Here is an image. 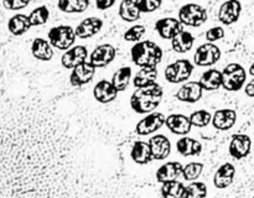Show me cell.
I'll return each instance as SVG.
<instances>
[{
	"label": "cell",
	"instance_id": "1",
	"mask_svg": "<svg viewBox=\"0 0 254 198\" xmlns=\"http://www.w3.org/2000/svg\"><path fill=\"white\" fill-rule=\"evenodd\" d=\"M0 148V198H119L117 181L89 176L68 153H39L26 139Z\"/></svg>",
	"mask_w": 254,
	"mask_h": 198
},
{
	"label": "cell",
	"instance_id": "2",
	"mask_svg": "<svg viewBox=\"0 0 254 198\" xmlns=\"http://www.w3.org/2000/svg\"><path fill=\"white\" fill-rule=\"evenodd\" d=\"M163 94V88L158 83L136 89L130 97L131 109L139 114H150L161 103Z\"/></svg>",
	"mask_w": 254,
	"mask_h": 198
},
{
	"label": "cell",
	"instance_id": "3",
	"mask_svg": "<svg viewBox=\"0 0 254 198\" xmlns=\"http://www.w3.org/2000/svg\"><path fill=\"white\" fill-rule=\"evenodd\" d=\"M131 61L136 66L156 67L163 59V50L153 41H139L131 47Z\"/></svg>",
	"mask_w": 254,
	"mask_h": 198
},
{
	"label": "cell",
	"instance_id": "4",
	"mask_svg": "<svg viewBox=\"0 0 254 198\" xmlns=\"http://www.w3.org/2000/svg\"><path fill=\"white\" fill-rule=\"evenodd\" d=\"M222 87L226 91L237 92L243 88L247 79V72L240 63H230L222 72Z\"/></svg>",
	"mask_w": 254,
	"mask_h": 198
},
{
	"label": "cell",
	"instance_id": "5",
	"mask_svg": "<svg viewBox=\"0 0 254 198\" xmlns=\"http://www.w3.org/2000/svg\"><path fill=\"white\" fill-rule=\"evenodd\" d=\"M47 37H49L50 45L61 51L69 50L76 41L74 29L68 25H60L57 27H52L49 31Z\"/></svg>",
	"mask_w": 254,
	"mask_h": 198
},
{
	"label": "cell",
	"instance_id": "6",
	"mask_svg": "<svg viewBox=\"0 0 254 198\" xmlns=\"http://www.w3.org/2000/svg\"><path fill=\"white\" fill-rule=\"evenodd\" d=\"M179 21L186 26L198 27L207 21V11L197 4H186L179 10Z\"/></svg>",
	"mask_w": 254,
	"mask_h": 198
},
{
	"label": "cell",
	"instance_id": "7",
	"mask_svg": "<svg viewBox=\"0 0 254 198\" xmlns=\"http://www.w3.org/2000/svg\"><path fill=\"white\" fill-rule=\"evenodd\" d=\"M192 71L193 64L189 59H178L165 68V78L170 83H183L190 78Z\"/></svg>",
	"mask_w": 254,
	"mask_h": 198
},
{
	"label": "cell",
	"instance_id": "8",
	"mask_svg": "<svg viewBox=\"0 0 254 198\" xmlns=\"http://www.w3.org/2000/svg\"><path fill=\"white\" fill-rule=\"evenodd\" d=\"M221 58L220 47L213 44H203L196 50L193 61L197 66L208 67L215 64Z\"/></svg>",
	"mask_w": 254,
	"mask_h": 198
},
{
	"label": "cell",
	"instance_id": "9",
	"mask_svg": "<svg viewBox=\"0 0 254 198\" xmlns=\"http://www.w3.org/2000/svg\"><path fill=\"white\" fill-rule=\"evenodd\" d=\"M165 115L163 113H158V111L148 114L145 118H143L136 124L135 133L138 135H150V134H154L165 124Z\"/></svg>",
	"mask_w": 254,
	"mask_h": 198
},
{
	"label": "cell",
	"instance_id": "10",
	"mask_svg": "<svg viewBox=\"0 0 254 198\" xmlns=\"http://www.w3.org/2000/svg\"><path fill=\"white\" fill-rule=\"evenodd\" d=\"M252 150V139L246 134H235L230 143V155L236 160H242L247 157Z\"/></svg>",
	"mask_w": 254,
	"mask_h": 198
},
{
	"label": "cell",
	"instance_id": "11",
	"mask_svg": "<svg viewBox=\"0 0 254 198\" xmlns=\"http://www.w3.org/2000/svg\"><path fill=\"white\" fill-rule=\"evenodd\" d=\"M117 50L114 46L109 44L101 45V46L96 47L94 51L92 52L89 56V63L94 67V68H102L106 67L116 58Z\"/></svg>",
	"mask_w": 254,
	"mask_h": 198
},
{
	"label": "cell",
	"instance_id": "12",
	"mask_svg": "<svg viewBox=\"0 0 254 198\" xmlns=\"http://www.w3.org/2000/svg\"><path fill=\"white\" fill-rule=\"evenodd\" d=\"M242 12V4L237 0H228L220 6L218 20L223 25H232L238 21Z\"/></svg>",
	"mask_w": 254,
	"mask_h": 198
},
{
	"label": "cell",
	"instance_id": "13",
	"mask_svg": "<svg viewBox=\"0 0 254 198\" xmlns=\"http://www.w3.org/2000/svg\"><path fill=\"white\" fill-rule=\"evenodd\" d=\"M155 30L159 36L165 40H173L176 35L184 31L181 22L175 17H165V19L158 20L155 24Z\"/></svg>",
	"mask_w": 254,
	"mask_h": 198
},
{
	"label": "cell",
	"instance_id": "14",
	"mask_svg": "<svg viewBox=\"0 0 254 198\" xmlns=\"http://www.w3.org/2000/svg\"><path fill=\"white\" fill-rule=\"evenodd\" d=\"M88 58V51L84 46H73L69 50L64 51V53L62 54V66L64 68H76L79 64L87 62Z\"/></svg>",
	"mask_w": 254,
	"mask_h": 198
},
{
	"label": "cell",
	"instance_id": "15",
	"mask_svg": "<svg viewBox=\"0 0 254 198\" xmlns=\"http://www.w3.org/2000/svg\"><path fill=\"white\" fill-rule=\"evenodd\" d=\"M183 168L184 166L180 162H178V161H170V162L164 163L156 171V181L159 183L178 181V178L183 176Z\"/></svg>",
	"mask_w": 254,
	"mask_h": 198
},
{
	"label": "cell",
	"instance_id": "16",
	"mask_svg": "<svg viewBox=\"0 0 254 198\" xmlns=\"http://www.w3.org/2000/svg\"><path fill=\"white\" fill-rule=\"evenodd\" d=\"M94 73H96V68L89 62H84V63L79 64L78 67L72 69L69 82L73 87H82L93 79Z\"/></svg>",
	"mask_w": 254,
	"mask_h": 198
},
{
	"label": "cell",
	"instance_id": "17",
	"mask_svg": "<svg viewBox=\"0 0 254 198\" xmlns=\"http://www.w3.org/2000/svg\"><path fill=\"white\" fill-rule=\"evenodd\" d=\"M149 148H150L153 160H164L171 152V143L166 136L154 135L149 139Z\"/></svg>",
	"mask_w": 254,
	"mask_h": 198
},
{
	"label": "cell",
	"instance_id": "18",
	"mask_svg": "<svg viewBox=\"0 0 254 198\" xmlns=\"http://www.w3.org/2000/svg\"><path fill=\"white\" fill-rule=\"evenodd\" d=\"M236 167L231 162H226L221 165L213 176V185L218 190H225L230 187L235 181Z\"/></svg>",
	"mask_w": 254,
	"mask_h": 198
},
{
	"label": "cell",
	"instance_id": "19",
	"mask_svg": "<svg viewBox=\"0 0 254 198\" xmlns=\"http://www.w3.org/2000/svg\"><path fill=\"white\" fill-rule=\"evenodd\" d=\"M212 125L217 130L226 131L233 128L237 121V113L233 109H218L212 116Z\"/></svg>",
	"mask_w": 254,
	"mask_h": 198
},
{
	"label": "cell",
	"instance_id": "20",
	"mask_svg": "<svg viewBox=\"0 0 254 198\" xmlns=\"http://www.w3.org/2000/svg\"><path fill=\"white\" fill-rule=\"evenodd\" d=\"M103 26V21L99 17H87L74 29V34L78 39H91L98 34Z\"/></svg>",
	"mask_w": 254,
	"mask_h": 198
},
{
	"label": "cell",
	"instance_id": "21",
	"mask_svg": "<svg viewBox=\"0 0 254 198\" xmlns=\"http://www.w3.org/2000/svg\"><path fill=\"white\" fill-rule=\"evenodd\" d=\"M203 89L198 82H188L183 84L176 93V98L185 103H196L202 98Z\"/></svg>",
	"mask_w": 254,
	"mask_h": 198
},
{
	"label": "cell",
	"instance_id": "22",
	"mask_svg": "<svg viewBox=\"0 0 254 198\" xmlns=\"http://www.w3.org/2000/svg\"><path fill=\"white\" fill-rule=\"evenodd\" d=\"M93 96L96 98L97 101L99 103H111L118 96V91L114 88V86L112 84V82L107 81V79H102L98 83L94 86L93 88Z\"/></svg>",
	"mask_w": 254,
	"mask_h": 198
},
{
	"label": "cell",
	"instance_id": "23",
	"mask_svg": "<svg viewBox=\"0 0 254 198\" xmlns=\"http://www.w3.org/2000/svg\"><path fill=\"white\" fill-rule=\"evenodd\" d=\"M165 124L169 130L176 135H186L191 130V123L189 116L184 114H171L165 119Z\"/></svg>",
	"mask_w": 254,
	"mask_h": 198
},
{
	"label": "cell",
	"instance_id": "24",
	"mask_svg": "<svg viewBox=\"0 0 254 198\" xmlns=\"http://www.w3.org/2000/svg\"><path fill=\"white\" fill-rule=\"evenodd\" d=\"M198 83L203 91H216L222 87V73L216 68L207 69L202 73Z\"/></svg>",
	"mask_w": 254,
	"mask_h": 198
},
{
	"label": "cell",
	"instance_id": "25",
	"mask_svg": "<svg viewBox=\"0 0 254 198\" xmlns=\"http://www.w3.org/2000/svg\"><path fill=\"white\" fill-rule=\"evenodd\" d=\"M156 78H158V69L156 67H144L138 71L133 79L134 86L136 89L145 88V87L153 86L156 83Z\"/></svg>",
	"mask_w": 254,
	"mask_h": 198
},
{
	"label": "cell",
	"instance_id": "26",
	"mask_svg": "<svg viewBox=\"0 0 254 198\" xmlns=\"http://www.w3.org/2000/svg\"><path fill=\"white\" fill-rule=\"evenodd\" d=\"M130 157L138 165H146L153 160L149 144L145 141H136L130 151Z\"/></svg>",
	"mask_w": 254,
	"mask_h": 198
},
{
	"label": "cell",
	"instance_id": "27",
	"mask_svg": "<svg viewBox=\"0 0 254 198\" xmlns=\"http://www.w3.org/2000/svg\"><path fill=\"white\" fill-rule=\"evenodd\" d=\"M176 150L185 157H188V156H197L202 151V145L196 139L181 138L176 143Z\"/></svg>",
	"mask_w": 254,
	"mask_h": 198
},
{
	"label": "cell",
	"instance_id": "28",
	"mask_svg": "<svg viewBox=\"0 0 254 198\" xmlns=\"http://www.w3.org/2000/svg\"><path fill=\"white\" fill-rule=\"evenodd\" d=\"M31 52L35 58L40 61H50L54 57V50L50 42L45 39H35L31 45Z\"/></svg>",
	"mask_w": 254,
	"mask_h": 198
},
{
	"label": "cell",
	"instance_id": "29",
	"mask_svg": "<svg viewBox=\"0 0 254 198\" xmlns=\"http://www.w3.org/2000/svg\"><path fill=\"white\" fill-rule=\"evenodd\" d=\"M193 35L189 31H181L180 34L176 35L173 40H171V46H173L174 51L179 52V53H185V52L190 51L193 46Z\"/></svg>",
	"mask_w": 254,
	"mask_h": 198
},
{
	"label": "cell",
	"instance_id": "30",
	"mask_svg": "<svg viewBox=\"0 0 254 198\" xmlns=\"http://www.w3.org/2000/svg\"><path fill=\"white\" fill-rule=\"evenodd\" d=\"M7 29L15 36H20V35H24L25 32L29 31L31 29V25H30L29 17L27 15L24 14H16L9 20L7 22Z\"/></svg>",
	"mask_w": 254,
	"mask_h": 198
},
{
	"label": "cell",
	"instance_id": "31",
	"mask_svg": "<svg viewBox=\"0 0 254 198\" xmlns=\"http://www.w3.org/2000/svg\"><path fill=\"white\" fill-rule=\"evenodd\" d=\"M140 10L135 0H124L119 5V16L127 22H134L140 17Z\"/></svg>",
	"mask_w": 254,
	"mask_h": 198
},
{
	"label": "cell",
	"instance_id": "32",
	"mask_svg": "<svg viewBox=\"0 0 254 198\" xmlns=\"http://www.w3.org/2000/svg\"><path fill=\"white\" fill-rule=\"evenodd\" d=\"M131 78L130 67H121L112 77V84L118 92L126 91Z\"/></svg>",
	"mask_w": 254,
	"mask_h": 198
},
{
	"label": "cell",
	"instance_id": "33",
	"mask_svg": "<svg viewBox=\"0 0 254 198\" xmlns=\"http://www.w3.org/2000/svg\"><path fill=\"white\" fill-rule=\"evenodd\" d=\"M88 0H60L57 6L61 11L67 14H76V12H83L88 7Z\"/></svg>",
	"mask_w": 254,
	"mask_h": 198
},
{
	"label": "cell",
	"instance_id": "34",
	"mask_svg": "<svg viewBox=\"0 0 254 198\" xmlns=\"http://www.w3.org/2000/svg\"><path fill=\"white\" fill-rule=\"evenodd\" d=\"M185 186L180 181H171V182L163 183L161 186V196L163 198H183Z\"/></svg>",
	"mask_w": 254,
	"mask_h": 198
},
{
	"label": "cell",
	"instance_id": "35",
	"mask_svg": "<svg viewBox=\"0 0 254 198\" xmlns=\"http://www.w3.org/2000/svg\"><path fill=\"white\" fill-rule=\"evenodd\" d=\"M207 197V186L203 182H195L190 183L186 186L184 191L183 198H206Z\"/></svg>",
	"mask_w": 254,
	"mask_h": 198
},
{
	"label": "cell",
	"instance_id": "36",
	"mask_svg": "<svg viewBox=\"0 0 254 198\" xmlns=\"http://www.w3.org/2000/svg\"><path fill=\"white\" fill-rule=\"evenodd\" d=\"M49 9L45 5H42V6L35 7L27 17H29V21L31 26H40V25L46 24L47 20H49Z\"/></svg>",
	"mask_w": 254,
	"mask_h": 198
},
{
	"label": "cell",
	"instance_id": "37",
	"mask_svg": "<svg viewBox=\"0 0 254 198\" xmlns=\"http://www.w3.org/2000/svg\"><path fill=\"white\" fill-rule=\"evenodd\" d=\"M189 120H190L191 126H196V128H205L212 120V115L208 113L205 109H201V110H196L189 116Z\"/></svg>",
	"mask_w": 254,
	"mask_h": 198
},
{
	"label": "cell",
	"instance_id": "38",
	"mask_svg": "<svg viewBox=\"0 0 254 198\" xmlns=\"http://www.w3.org/2000/svg\"><path fill=\"white\" fill-rule=\"evenodd\" d=\"M203 171V163L190 162L183 168V177L186 181H196Z\"/></svg>",
	"mask_w": 254,
	"mask_h": 198
},
{
	"label": "cell",
	"instance_id": "39",
	"mask_svg": "<svg viewBox=\"0 0 254 198\" xmlns=\"http://www.w3.org/2000/svg\"><path fill=\"white\" fill-rule=\"evenodd\" d=\"M144 35H145V27L143 25H134L127 30L124 34V40L129 42H139Z\"/></svg>",
	"mask_w": 254,
	"mask_h": 198
},
{
	"label": "cell",
	"instance_id": "40",
	"mask_svg": "<svg viewBox=\"0 0 254 198\" xmlns=\"http://www.w3.org/2000/svg\"><path fill=\"white\" fill-rule=\"evenodd\" d=\"M140 12H153L161 6L160 0H135Z\"/></svg>",
	"mask_w": 254,
	"mask_h": 198
},
{
	"label": "cell",
	"instance_id": "41",
	"mask_svg": "<svg viewBox=\"0 0 254 198\" xmlns=\"http://www.w3.org/2000/svg\"><path fill=\"white\" fill-rule=\"evenodd\" d=\"M223 37H225V30L221 26L212 27V29H210L206 32V40L208 41V44H213V42L218 41V40H222Z\"/></svg>",
	"mask_w": 254,
	"mask_h": 198
},
{
	"label": "cell",
	"instance_id": "42",
	"mask_svg": "<svg viewBox=\"0 0 254 198\" xmlns=\"http://www.w3.org/2000/svg\"><path fill=\"white\" fill-rule=\"evenodd\" d=\"M30 4V1L27 0H10V1H2V5H4L6 9L9 10H20V9H24L26 7L27 5Z\"/></svg>",
	"mask_w": 254,
	"mask_h": 198
},
{
	"label": "cell",
	"instance_id": "43",
	"mask_svg": "<svg viewBox=\"0 0 254 198\" xmlns=\"http://www.w3.org/2000/svg\"><path fill=\"white\" fill-rule=\"evenodd\" d=\"M114 4H116L114 0H98V1H96V6L98 7L99 10L109 9V7L113 6Z\"/></svg>",
	"mask_w": 254,
	"mask_h": 198
},
{
	"label": "cell",
	"instance_id": "44",
	"mask_svg": "<svg viewBox=\"0 0 254 198\" xmlns=\"http://www.w3.org/2000/svg\"><path fill=\"white\" fill-rule=\"evenodd\" d=\"M245 92H246V94H247L248 97H251V98H254V78L250 82V83L247 84V86H246Z\"/></svg>",
	"mask_w": 254,
	"mask_h": 198
},
{
	"label": "cell",
	"instance_id": "45",
	"mask_svg": "<svg viewBox=\"0 0 254 198\" xmlns=\"http://www.w3.org/2000/svg\"><path fill=\"white\" fill-rule=\"evenodd\" d=\"M250 74L254 78V62L251 64V67H250Z\"/></svg>",
	"mask_w": 254,
	"mask_h": 198
},
{
	"label": "cell",
	"instance_id": "46",
	"mask_svg": "<svg viewBox=\"0 0 254 198\" xmlns=\"http://www.w3.org/2000/svg\"><path fill=\"white\" fill-rule=\"evenodd\" d=\"M253 198H254V197H253Z\"/></svg>",
	"mask_w": 254,
	"mask_h": 198
}]
</instances>
